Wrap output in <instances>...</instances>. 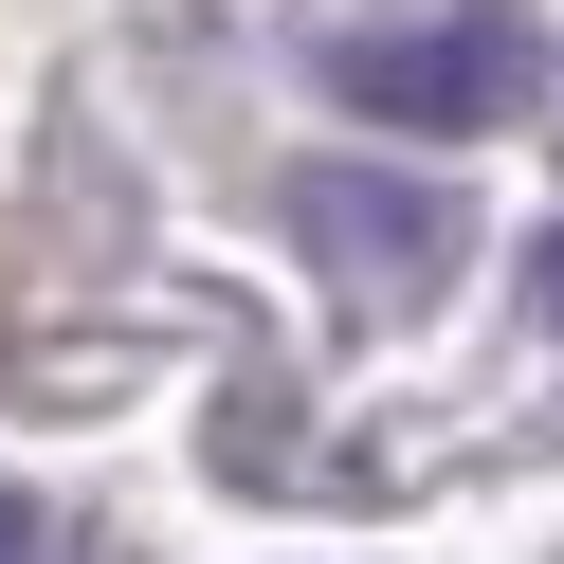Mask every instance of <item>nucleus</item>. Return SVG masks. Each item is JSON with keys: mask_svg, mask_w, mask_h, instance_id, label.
<instances>
[{"mask_svg": "<svg viewBox=\"0 0 564 564\" xmlns=\"http://www.w3.org/2000/svg\"><path fill=\"white\" fill-rule=\"evenodd\" d=\"M328 74H346V110H382V128H491V110H528V37H510V19H437V37H346Z\"/></svg>", "mask_w": 564, "mask_h": 564, "instance_id": "obj_1", "label": "nucleus"}, {"mask_svg": "<svg viewBox=\"0 0 564 564\" xmlns=\"http://www.w3.org/2000/svg\"><path fill=\"white\" fill-rule=\"evenodd\" d=\"M292 219L328 237L346 273H382V292H419V273L455 256V219H437V200H401V183H346V164H328V183H292Z\"/></svg>", "mask_w": 564, "mask_h": 564, "instance_id": "obj_2", "label": "nucleus"}, {"mask_svg": "<svg viewBox=\"0 0 564 564\" xmlns=\"http://www.w3.org/2000/svg\"><path fill=\"white\" fill-rule=\"evenodd\" d=\"M528 310H546V328H564V237H546V256H528Z\"/></svg>", "mask_w": 564, "mask_h": 564, "instance_id": "obj_3", "label": "nucleus"}, {"mask_svg": "<svg viewBox=\"0 0 564 564\" xmlns=\"http://www.w3.org/2000/svg\"><path fill=\"white\" fill-rule=\"evenodd\" d=\"M0 564H37V510H0Z\"/></svg>", "mask_w": 564, "mask_h": 564, "instance_id": "obj_4", "label": "nucleus"}]
</instances>
